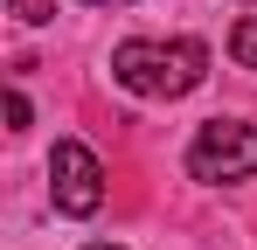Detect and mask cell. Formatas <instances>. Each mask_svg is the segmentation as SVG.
Segmentation results:
<instances>
[{
  "instance_id": "cell-2",
  "label": "cell",
  "mask_w": 257,
  "mask_h": 250,
  "mask_svg": "<svg viewBox=\"0 0 257 250\" xmlns=\"http://www.w3.org/2000/svg\"><path fill=\"white\" fill-rule=\"evenodd\" d=\"M188 174L195 181H250L257 174V125L243 118H209L188 146Z\"/></svg>"
},
{
  "instance_id": "cell-6",
  "label": "cell",
  "mask_w": 257,
  "mask_h": 250,
  "mask_svg": "<svg viewBox=\"0 0 257 250\" xmlns=\"http://www.w3.org/2000/svg\"><path fill=\"white\" fill-rule=\"evenodd\" d=\"M84 250H111V243H84Z\"/></svg>"
},
{
  "instance_id": "cell-7",
  "label": "cell",
  "mask_w": 257,
  "mask_h": 250,
  "mask_svg": "<svg viewBox=\"0 0 257 250\" xmlns=\"http://www.w3.org/2000/svg\"><path fill=\"white\" fill-rule=\"evenodd\" d=\"M90 7H97V0H90Z\"/></svg>"
},
{
  "instance_id": "cell-4",
  "label": "cell",
  "mask_w": 257,
  "mask_h": 250,
  "mask_svg": "<svg viewBox=\"0 0 257 250\" xmlns=\"http://www.w3.org/2000/svg\"><path fill=\"white\" fill-rule=\"evenodd\" d=\"M229 56H236L243 70H257V14H243V21H236V35H229Z\"/></svg>"
},
{
  "instance_id": "cell-1",
  "label": "cell",
  "mask_w": 257,
  "mask_h": 250,
  "mask_svg": "<svg viewBox=\"0 0 257 250\" xmlns=\"http://www.w3.org/2000/svg\"><path fill=\"white\" fill-rule=\"evenodd\" d=\"M111 77L125 83L132 97H188L195 83L209 77V49L195 35L174 42H118L111 49Z\"/></svg>"
},
{
  "instance_id": "cell-3",
  "label": "cell",
  "mask_w": 257,
  "mask_h": 250,
  "mask_svg": "<svg viewBox=\"0 0 257 250\" xmlns=\"http://www.w3.org/2000/svg\"><path fill=\"white\" fill-rule=\"evenodd\" d=\"M49 195H56L63 215H97V202H104V167H97V153L77 146V139H63V146L49 153Z\"/></svg>"
},
{
  "instance_id": "cell-5",
  "label": "cell",
  "mask_w": 257,
  "mask_h": 250,
  "mask_svg": "<svg viewBox=\"0 0 257 250\" xmlns=\"http://www.w3.org/2000/svg\"><path fill=\"white\" fill-rule=\"evenodd\" d=\"M14 14H21V21H49V14H56V0H14Z\"/></svg>"
}]
</instances>
